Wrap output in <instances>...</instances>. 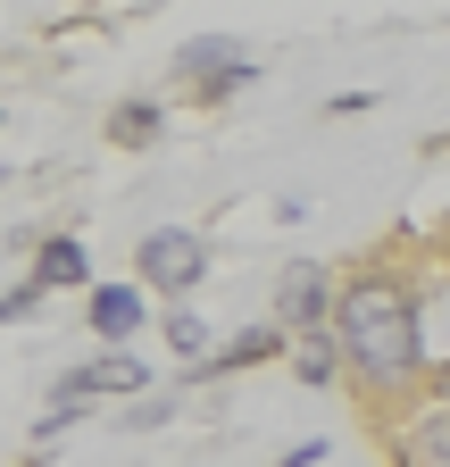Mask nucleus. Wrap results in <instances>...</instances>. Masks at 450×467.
Returning a JSON list of instances; mask_svg holds the SVG:
<instances>
[{
  "label": "nucleus",
  "mask_w": 450,
  "mask_h": 467,
  "mask_svg": "<svg viewBox=\"0 0 450 467\" xmlns=\"http://www.w3.org/2000/svg\"><path fill=\"white\" fill-rule=\"evenodd\" d=\"M134 267H142L150 292H192V284L209 275V243H200L192 225H159V234H142Z\"/></svg>",
  "instance_id": "obj_3"
},
{
  "label": "nucleus",
  "mask_w": 450,
  "mask_h": 467,
  "mask_svg": "<svg viewBox=\"0 0 450 467\" xmlns=\"http://www.w3.org/2000/svg\"><path fill=\"white\" fill-rule=\"evenodd\" d=\"M34 284H42V292H84V284H92V267H84V243H76V234H50V243L34 251Z\"/></svg>",
  "instance_id": "obj_7"
},
{
  "label": "nucleus",
  "mask_w": 450,
  "mask_h": 467,
  "mask_svg": "<svg viewBox=\"0 0 450 467\" xmlns=\"http://www.w3.org/2000/svg\"><path fill=\"white\" fill-rule=\"evenodd\" d=\"M167 342H176L184 359L200 368V350H209V326H200V309H167Z\"/></svg>",
  "instance_id": "obj_11"
},
{
  "label": "nucleus",
  "mask_w": 450,
  "mask_h": 467,
  "mask_svg": "<svg viewBox=\"0 0 450 467\" xmlns=\"http://www.w3.org/2000/svg\"><path fill=\"white\" fill-rule=\"evenodd\" d=\"M284 342H292V334H284V326H275V317H267V326H251V334H234V342H225V350H217V359H200L192 376H234V368H259V359H275V350H284Z\"/></svg>",
  "instance_id": "obj_8"
},
{
  "label": "nucleus",
  "mask_w": 450,
  "mask_h": 467,
  "mask_svg": "<svg viewBox=\"0 0 450 467\" xmlns=\"http://www.w3.org/2000/svg\"><path fill=\"white\" fill-rule=\"evenodd\" d=\"M142 317H150L142 292H126V284H92V334H100V342H134Z\"/></svg>",
  "instance_id": "obj_6"
},
{
  "label": "nucleus",
  "mask_w": 450,
  "mask_h": 467,
  "mask_svg": "<svg viewBox=\"0 0 450 467\" xmlns=\"http://www.w3.org/2000/svg\"><path fill=\"white\" fill-rule=\"evenodd\" d=\"M325 309H343V284L325 275V259H292L284 275H275V326L284 334H325Z\"/></svg>",
  "instance_id": "obj_2"
},
{
  "label": "nucleus",
  "mask_w": 450,
  "mask_h": 467,
  "mask_svg": "<svg viewBox=\"0 0 450 467\" xmlns=\"http://www.w3.org/2000/svg\"><path fill=\"white\" fill-rule=\"evenodd\" d=\"M34 301H42V284H34V275H26V284H17V292H9V301H0V317H9V326H17V317H34Z\"/></svg>",
  "instance_id": "obj_13"
},
{
  "label": "nucleus",
  "mask_w": 450,
  "mask_h": 467,
  "mask_svg": "<svg viewBox=\"0 0 450 467\" xmlns=\"http://www.w3.org/2000/svg\"><path fill=\"white\" fill-rule=\"evenodd\" d=\"M108 142H126V150L159 142V109H150V100H126L118 117H108Z\"/></svg>",
  "instance_id": "obj_10"
},
{
  "label": "nucleus",
  "mask_w": 450,
  "mask_h": 467,
  "mask_svg": "<svg viewBox=\"0 0 450 467\" xmlns=\"http://www.w3.org/2000/svg\"><path fill=\"white\" fill-rule=\"evenodd\" d=\"M176 67L192 76V92H200V100H234V92L259 76V58H251V50H234L225 34H200V42H184V50H176Z\"/></svg>",
  "instance_id": "obj_4"
},
{
  "label": "nucleus",
  "mask_w": 450,
  "mask_h": 467,
  "mask_svg": "<svg viewBox=\"0 0 450 467\" xmlns=\"http://www.w3.org/2000/svg\"><path fill=\"white\" fill-rule=\"evenodd\" d=\"M343 326V359H351V376L384 400V392H409L417 376H425V342H417V292H409V275H359V284H343V309H333Z\"/></svg>",
  "instance_id": "obj_1"
},
{
  "label": "nucleus",
  "mask_w": 450,
  "mask_h": 467,
  "mask_svg": "<svg viewBox=\"0 0 450 467\" xmlns=\"http://www.w3.org/2000/svg\"><path fill=\"white\" fill-rule=\"evenodd\" d=\"M417 451H425L434 467H450V409H434V418L417 426Z\"/></svg>",
  "instance_id": "obj_12"
},
{
  "label": "nucleus",
  "mask_w": 450,
  "mask_h": 467,
  "mask_svg": "<svg viewBox=\"0 0 450 467\" xmlns=\"http://www.w3.org/2000/svg\"><path fill=\"white\" fill-rule=\"evenodd\" d=\"M343 368H351V359H343V334H309V342H301V359H292L301 384H333Z\"/></svg>",
  "instance_id": "obj_9"
},
{
  "label": "nucleus",
  "mask_w": 450,
  "mask_h": 467,
  "mask_svg": "<svg viewBox=\"0 0 450 467\" xmlns=\"http://www.w3.org/2000/svg\"><path fill=\"white\" fill-rule=\"evenodd\" d=\"M100 392H118V400H126V392H142V359L108 350V359H76V368L59 376V400H76V409H84V400H100Z\"/></svg>",
  "instance_id": "obj_5"
}]
</instances>
